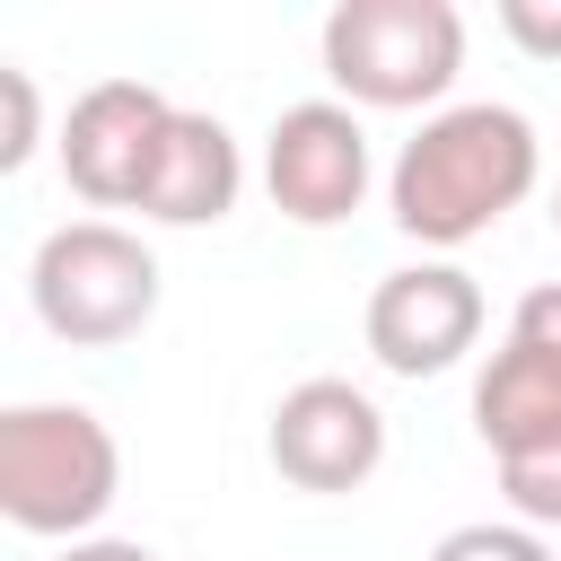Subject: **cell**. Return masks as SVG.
Here are the masks:
<instances>
[{
	"label": "cell",
	"instance_id": "cell-1",
	"mask_svg": "<svg viewBox=\"0 0 561 561\" xmlns=\"http://www.w3.org/2000/svg\"><path fill=\"white\" fill-rule=\"evenodd\" d=\"M543 175V140L517 105H438L386 167V210L421 245H465L491 219H508Z\"/></svg>",
	"mask_w": 561,
	"mask_h": 561
},
{
	"label": "cell",
	"instance_id": "cell-2",
	"mask_svg": "<svg viewBox=\"0 0 561 561\" xmlns=\"http://www.w3.org/2000/svg\"><path fill=\"white\" fill-rule=\"evenodd\" d=\"M123 491V447L88 403H9L0 412V517L18 535L88 543Z\"/></svg>",
	"mask_w": 561,
	"mask_h": 561
},
{
	"label": "cell",
	"instance_id": "cell-3",
	"mask_svg": "<svg viewBox=\"0 0 561 561\" xmlns=\"http://www.w3.org/2000/svg\"><path fill=\"white\" fill-rule=\"evenodd\" d=\"M465 70V18L456 0H342L324 18V79L342 105H438Z\"/></svg>",
	"mask_w": 561,
	"mask_h": 561
},
{
	"label": "cell",
	"instance_id": "cell-4",
	"mask_svg": "<svg viewBox=\"0 0 561 561\" xmlns=\"http://www.w3.org/2000/svg\"><path fill=\"white\" fill-rule=\"evenodd\" d=\"M26 298L44 333L79 351H114L158 316V254L123 219H61L26 263Z\"/></svg>",
	"mask_w": 561,
	"mask_h": 561
},
{
	"label": "cell",
	"instance_id": "cell-5",
	"mask_svg": "<svg viewBox=\"0 0 561 561\" xmlns=\"http://www.w3.org/2000/svg\"><path fill=\"white\" fill-rule=\"evenodd\" d=\"M167 123H175V105L149 79H96L88 96H70V114H61V175H70V193L88 210H140L149 167L167 149Z\"/></svg>",
	"mask_w": 561,
	"mask_h": 561
},
{
	"label": "cell",
	"instance_id": "cell-6",
	"mask_svg": "<svg viewBox=\"0 0 561 561\" xmlns=\"http://www.w3.org/2000/svg\"><path fill=\"white\" fill-rule=\"evenodd\" d=\"M263 184L280 202V219L298 228H333L359 210L368 193V131L342 96H307V105H280L272 140H263Z\"/></svg>",
	"mask_w": 561,
	"mask_h": 561
},
{
	"label": "cell",
	"instance_id": "cell-7",
	"mask_svg": "<svg viewBox=\"0 0 561 561\" xmlns=\"http://www.w3.org/2000/svg\"><path fill=\"white\" fill-rule=\"evenodd\" d=\"M272 465L298 491H359L386 465V412L351 377H298L272 403Z\"/></svg>",
	"mask_w": 561,
	"mask_h": 561
},
{
	"label": "cell",
	"instance_id": "cell-8",
	"mask_svg": "<svg viewBox=\"0 0 561 561\" xmlns=\"http://www.w3.org/2000/svg\"><path fill=\"white\" fill-rule=\"evenodd\" d=\"M482 342V289L456 263H403L368 289V351L394 377H438Z\"/></svg>",
	"mask_w": 561,
	"mask_h": 561
},
{
	"label": "cell",
	"instance_id": "cell-9",
	"mask_svg": "<svg viewBox=\"0 0 561 561\" xmlns=\"http://www.w3.org/2000/svg\"><path fill=\"white\" fill-rule=\"evenodd\" d=\"M237 193H245L237 131H228L219 114L175 105L167 149H158L149 193H140V219H158V228H210V219H228V210H237Z\"/></svg>",
	"mask_w": 561,
	"mask_h": 561
},
{
	"label": "cell",
	"instance_id": "cell-10",
	"mask_svg": "<svg viewBox=\"0 0 561 561\" xmlns=\"http://www.w3.org/2000/svg\"><path fill=\"white\" fill-rule=\"evenodd\" d=\"M473 430L491 456H526L561 438V359L535 342H500L491 368L473 377Z\"/></svg>",
	"mask_w": 561,
	"mask_h": 561
},
{
	"label": "cell",
	"instance_id": "cell-11",
	"mask_svg": "<svg viewBox=\"0 0 561 561\" xmlns=\"http://www.w3.org/2000/svg\"><path fill=\"white\" fill-rule=\"evenodd\" d=\"M500 491H508L517 526H561V438H543L526 456H500Z\"/></svg>",
	"mask_w": 561,
	"mask_h": 561
},
{
	"label": "cell",
	"instance_id": "cell-12",
	"mask_svg": "<svg viewBox=\"0 0 561 561\" xmlns=\"http://www.w3.org/2000/svg\"><path fill=\"white\" fill-rule=\"evenodd\" d=\"M430 561H552V543L535 526H456L430 543Z\"/></svg>",
	"mask_w": 561,
	"mask_h": 561
},
{
	"label": "cell",
	"instance_id": "cell-13",
	"mask_svg": "<svg viewBox=\"0 0 561 561\" xmlns=\"http://www.w3.org/2000/svg\"><path fill=\"white\" fill-rule=\"evenodd\" d=\"M0 105H9V131H0V167L18 175V167L35 158V70L0 61Z\"/></svg>",
	"mask_w": 561,
	"mask_h": 561
},
{
	"label": "cell",
	"instance_id": "cell-14",
	"mask_svg": "<svg viewBox=\"0 0 561 561\" xmlns=\"http://www.w3.org/2000/svg\"><path fill=\"white\" fill-rule=\"evenodd\" d=\"M500 26H508V44H517V53L561 61V0H500Z\"/></svg>",
	"mask_w": 561,
	"mask_h": 561
},
{
	"label": "cell",
	"instance_id": "cell-15",
	"mask_svg": "<svg viewBox=\"0 0 561 561\" xmlns=\"http://www.w3.org/2000/svg\"><path fill=\"white\" fill-rule=\"evenodd\" d=\"M508 342H535V351H552V359H561V280H535V289L517 298Z\"/></svg>",
	"mask_w": 561,
	"mask_h": 561
},
{
	"label": "cell",
	"instance_id": "cell-16",
	"mask_svg": "<svg viewBox=\"0 0 561 561\" xmlns=\"http://www.w3.org/2000/svg\"><path fill=\"white\" fill-rule=\"evenodd\" d=\"M53 561H158V552L131 543V535H88V543H61Z\"/></svg>",
	"mask_w": 561,
	"mask_h": 561
},
{
	"label": "cell",
	"instance_id": "cell-17",
	"mask_svg": "<svg viewBox=\"0 0 561 561\" xmlns=\"http://www.w3.org/2000/svg\"><path fill=\"white\" fill-rule=\"evenodd\" d=\"M552 228H561V193H552Z\"/></svg>",
	"mask_w": 561,
	"mask_h": 561
}]
</instances>
